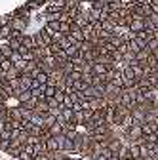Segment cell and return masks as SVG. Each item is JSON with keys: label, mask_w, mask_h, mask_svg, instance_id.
I'll return each mask as SVG.
<instances>
[{"label": "cell", "mask_w": 158, "mask_h": 160, "mask_svg": "<svg viewBox=\"0 0 158 160\" xmlns=\"http://www.w3.org/2000/svg\"><path fill=\"white\" fill-rule=\"evenodd\" d=\"M32 38H34V44H36V48H50L52 46V36L50 34H46V31L44 29H40L38 32H34L32 34Z\"/></svg>", "instance_id": "cell-1"}, {"label": "cell", "mask_w": 158, "mask_h": 160, "mask_svg": "<svg viewBox=\"0 0 158 160\" xmlns=\"http://www.w3.org/2000/svg\"><path fill=\"white\" fill-rule=\"evenodd\" d=\"M10 27H12V31H17V32L25 34V31L29 27V17H12Z\"/></svg>", "instance_id": "cell-2"}, {"label": "cell", "mask_w": 158, "mask_h": 160, "mask_svg": "<svg viewBox=\"0 0 158 160\" xmlns=\"http://www.w3.org/2000/svg\"><path fill=\"white\" fill-rule=\"evenodd\" d=\"M124 145H126V141H124L122 137H112V139H109V141H107V149H109L114 156L120 154V151H122Z\"/></svg>", "instance_id": "cell-3"}, {"label": "cell", "mask_w": 158, "mask_h": 160, "mask_svg": "<svg viewBox=\"0 0 158 160\" xmlns=\"http://www.w3.org/2000/svg\"><path fill=\"white\" fill-rule=\"evenodd\" d=\"M128 29H130V32H133V34L145 31V19H141V17H133V21L130 23Z\"/></svg>", "instance_id": "cell-4"}, {"label": "cell", "mask_w": 158, "mask_h": 160, "mask_svg": "<svg viewBox=\"0 0 158 160\" xmlns=\"http://www.w3.org/2000/svg\"><path fill=\"white\" fill-rule=\"evenodd\" d=\"M34 112H38V114H48L50 112V105H48L46 99H38V103L34 107Z\"/></svg>", "instance_id": "cell-5"}, {"label": "cell", "mask_w": 158, "mask_h": 160, "mask_svg": "<svg viewBox=\"0 0 158 160\" xmlns=\"http://www.w3.org/2000/svg\"><path fill=\"white\" fill-rule=\"evenodd\" d=\"M42 88H44V97H46V99L55 97V93H57V86H55L53 82H48V84L42 86Z\"/></svg>", "instance_id": "cell-6"}, {"label": "cell", "mask_w": 158, "mask_h": 160, "mask_svg": "<svg viewBox=\"0 0 158 160\" xmlns=\"http://www.w3.org/2000/svg\"><path fill=\"white\" fill-rule=\"evenodd\" d=\"M107 71H109V67L107 65H101V63H93V67H91V72L97 74V76H105Z\"/></svg>", "instance_id": "cell-7"}, {"label": "cell", "mask_w": 158, "mask_h": 160, "mask_svg": "<svg viewBox=\"0 0 158 160\" xmlns=\"http://www.w3.org/2000/svg\"><path fill=\"white\" fill-rule=\"evenodd\" d=\"M44 118H46V114H38V112H34L32 118H31V124H32V126H38V128H44Z\"/></svg>", "instance_id": "cell-8"}, {"label": "cell", "mask_w": 158, "mask_h": 160, "mask_svg": "<svg viewBox=\"0 0 158 160\" xmlns=\"http://www.w3.org/2000/svg\"><path fill=\"white\" fill-rule=\"evenodd\" d=\"M21 44H23L25 48H29V50H34V48H36L32 34H25V36H23V40H21Z\"/></svg>", "instance_id": "cell-9"}, {"label": "cell", "mask_w": 158, "mask_h": 160, "mask_svg": "<svg viewBox=\"0 0 158 160\" xmlns=\"http://www.w3.org/2000/svg\"><path fill=\"white\" fill-rule=\"evenodd\" d=\"M55 122H57V116H55V114H52V112H48V114H46V118H44V130H50Z\"/></svg>", "instance_id": "cell-10"}, {"label": "cell", "mask_w": 158, "mask_h": 160, "mask_svg": "<svg viewBox=\"0 0 158 160\" xmlns=\"http://www.w3.org/2000/svg\"><path fill=\"white\" fill-rule=\"evenodd\" d=\"M141 128H143V135H151V133H156V130H158V126H156L154 122H147V124H143Z\"/></svg>", "instance_id": "cell-11"}, {"label": "cell", "mask_w": 158, "mask_h": 160, "mask_svg": "<svg viewBox=\"0 0 158 160\" xmlns=\"http://www.w3.org/2000/svg\"><path fill=\"white\" fill-rule=\"evenodd\" d=\"M10 120H21V107H10Z\"/></svg>", "instance_id": "cell-12"}, {"label": "cell", "mask_w": 158, "mask_h": 160, "mask_svg": "<svg viewBox=\"0 0 158 160\" xmlns=\"http://www.w3.org/2000/svg\"><path fill=\"white\" fill-rule=\"evenodd\" d=\"M0 120H2L4 124L10 122V107H8V105H4L2 109H0Z\"/></svg>", "instance_id": "cell-13"}, {"label": "cell", "mask_w": 158, "mask_h": 160, "mask_svg": "<svg viewBox=\"0 0 158 160\" xmlns=\"http://www.w3.org/2000/svg\"><path fill=\"white\" fill-rule=\"evenodd\" d=\"M130 158H141V152H139V145L135 143H130Z\"/></svg>", "instance_id": "cell-14"}, {"label": "cell", "mask_w": 158, "mask_h": 160, "mask_svg": "<svg viewBox=\"0 0 158 160\" xmlns=\"http://www.w3.org/2000/svg\"><path fill=\"white\" fill-rule=\"evenodd\" d=\"M0 53H2V59H10L13 52H12V48H10V46H8L6 42H4L2 46H0Z\"/></svg>", "instance_id": "cell-15"}, {"label": "cell", "mask_w": 158, "mask_h": 160, "mask_svg": "<svg viewBox=\"0 0 158 160\" xmlns=\"http://www.w3.org/2000/svg\"><path fill=\"white\" fill-rule=\"evenodd\" d=\"M128 48H130V53H133V55H137L139 52H143L139 46H137V42H135V38H131L130 42H128Z\"/></svg>", "instance_id": "cell-16"}, {"label": "cell", "mask_w": 158, "mask_h": 160, "mask_svg": "<svg viewBox=\"0 0 158 160\" xmlns=\"http://www.w3.org/2000/svg\"><path fill=\"white\" fill-rule=\"evenodd\" d=\"M34 80H36V82L40 84V86H46V84L50 82V74H46V72H40V74H38Z\"/></svg>", "instance_id": "cell-17"}, {"label": "cell", "mask_w": 158, "mask_h": 160, "mask_svg": "<svg viewBox=\"0 0 158 160\" xmlns=\"http://www.w3.org/2000/svg\"><path fill=\"white\" fill-rule=\"evenodd\" d=\"M156 65H158V57H156L154 53H151V55L147 57V63H145V67H151V69H156Z\"/></svg>", "instance_id": "cell-18"}, {"label": "cell", "mask_w": 158, "mask_h": 160, "mask_svg": "<svg viewBox=\"0 0 158 160\" xmlns=\"http://www.w3.org/2000/svg\"><path fill=\"white\" fill-rule=\"evenodd\" d=\"M156 50H158V38H151L149 44H147V52L149 53H154Z\"/></svg>", "instance_id": "cell-19"}, {"label": "cell", "mask_w": 158, "mask_h": 160, "mask_svg": "<svg viewBox=\"0 0 158 160\" xmlns=\"http://www.w3.org/2000/svg\"><path fill=\"white\" fill-rule=\"evenodd\" d=\"M6 44H8V46L12 48V52H19V48H21V46H23V44H21V42H19V40H15V38H10V40H8V42H6Z\"/></svg>", "instance_id": "cell-20"}, {"label": "cell", "mask_w": 158, "mask_h": 160, "mask_svg": "<svg viewBox=\"0 0 158 160\" xmlns=\"http://www.w3.org/2000/svg\"><path fill=\"white\" fill-rule=\"evenodd\" d=\"M31 99H32V93L31 92H23V93H19L17 103H27V101H31Z\"/></svg>", "instance_id": "cell-21"}, {"label": "cell", "mask_w": 158, "mask_h": 160, "mask_svg": "<svg viewBox=\"0 0 158 160\" xmlns=\"http://www.w3.org/2000/svg\"><path fill=\"white\" fill-rule=\"evenodd\" d=\"M0 69H2L4 72H8V71L13 69V63L10 61V59H2V61H0Z\"/></svg>", "instance_id": "cell-22"}, {"label": "cell", "mask_w": 158, "mask_h": 160, "mask_svg": "<svg viewBox=\"0 0 158 160\" xmlns=\"http://www.w3.org/2000/svg\"><path fill=\"white\" fill-rule=\"evenodd\" d=\"M67 78H69L71 82L74 84V82H78V80H82V72H80V71H72V72H71Z\"/></svg>", "instance_id": "cell-23"}, {"label": "cell", "mask_w": 158, "mask_h": 160, "mask_svg": "<svg viewBox=\"0 0 158 160\" xmlns=\"http://www.w3.org/2000/svg\"><path fill=\"white\" fill-rule=\"evenodd\" d=\"M31 93H32L34 99H46V97H44V88H42V86L36 88V90H31Z\"/></svg>", "instance_id": "cell-24"}, {"label": "cell", "mask_w": 158, "mask_h": 160, "mask_svg": "<svg viewBox=\"0 0 158 160\" xmlns=\"http://www.w3.org/2000/svg\"><path fill=\"white\" fill-rule=\"evenodd\" d=\"M59 46H61V50H69V48H71V46H74V44H72V40H71L69 36H65L61 42H59Z\"/></svg>", "instance_id": "cell-25"}, {"label": "cell", "mask_w": 158, "mask_h": 160, "mask_svg": "<svg viewBox=\"0 0 158 160\" xmlns=\"http://www.w3.org/2000/svg\"><path fill=\"white\" fill-rule=\"evenodd\" d=\"M118 158H122V160L130 158V143H126V145L122 147V151H120V154H118Z\"/></svg>", "instance_id": "cell-26"}, {"label": "cell", "mask_w": 158, "mask_h": 160, "mask_svg": "<svg viewBox=\"0 0 158 160\" xmlns=\"http://www.w3.org/2000/svg\"><path fill=\"white\" fill-rule=\"evenodd\" d=\"M86 88H88V84H84L82 80H78V82H74V84H72V90H74V92H84Z\"/></svg>", "instance_id": "cell-27"}, {"label": "cell", "mask_w": 158, "mask_h": 160, "mask_svg": "<svg viewBox=\"0 0 158 160\" xmlns=\"http://www.w3.org/2000/svg\"><path fill=\"white\" fill-rule=\"evenodd\" d=\"M0 141H12V132L10 130H2L0 132Z\"/></svg>", "instance_id": "cell-28"}, {"label": "cell", "mask_w": 158, "mask_h": 160, "mask_svg": "<svg viewBox=\"0 0 158 160\" xmlns=\"http://www.w3.org/2000/svg\"><path fill=\"white\" fill-rule=\"evenodd\" d=\"M10 147H12V141H0V151L2 152H8Z\"/></svg>", "instance_id": "cell-29"}, {"label": "cell", "mask_w": 158, "mask_h": 160, "mask_svg": "<svg viewBox=\"0 0 158 160\" xmlns=\"http://www.w3.org/2000/svg\"><path fill=\"white\" fill-rule=\"evenodd\" d=\"M10 61H12L13 65H15L17 61H21V55H19V52H13V53H12V57H10Z\"/></svg>", "instance_id": "cell-30"}, {"label": "cell", "mask_w": 158, "mask_h": 160, "mask_svg": "<svg viewBox=\"0 0 158 160\" xmlns=\"http://www.w3.org/2000/svg\"><path fill=\"white\" fill-rule=\"evenodd\" d=\"M147 21H149V23H152V25H154V27L158 29V15H154V13H152V15H151V17L147 19Z\"/></svg>", "instance_id": "cell-31"}, {"label": "cell", "mask_w": 158, "mask_h": 160, "mask_svg": "<svg viewBox=\"0 0 158 160\" xmlns=\"http://www.w3.org/2000/svg\"><path fill=\"white\" fill-rule=\"evenodd\" d=\"M65 97H67V95H65L63 92H59V90H57V93H55V99H57L59 103H63V99H65Z\"/></svg>", "instance_id": "cell-32"}, {"label": "cell", "mask_w": 158, "mask_h": 160, "mask_svg": "<svg viewBox=\"0 0 158 160\" xmlns=\"http://www.w3.org/2000/svg\"><path fill=\"white\" fill-rule=\"evenodd\" d=\"M149 6H158V0H149Z\"/></svg>", "instance_id": "cell-33"}, {"label": "cell", "mask_w": 158, "mask_h": 160, "mask_svg": "<svg viewBox=\"0 0 158 160\" xmlns=\"http://www.w3.org/2000/svg\"><path fill=\"white\" fill-rule=\"evenodd\" d=\"M103 2H105V4H109V6H111V4H112V2H114V0H103Z\"/></svg>", "instance_id": "cell-34"}, {"label": "cell", "mask_w": 158, "mask_h": 160, "mask_svg": "<svg viewBox=\"0 0 158 160\" xmlns=\"http://www.w3.org/2000/svg\"><path fill=\"white\" fill-rule=\"evenodd\" d=\"M4 130V122H2V120H0V132H2Z\"/></svg>", "instance_id": "cell-35"}, {"label": "cell", "mask_w": 158, "mask_h": 160, "mask_svg": "<svg viewBox=\"0 0 158 160\" xmlns=\"http://www.w3.org/2000/svg\"><path fill=\"white\" fill-rule=\"evenodd\" d=\"M88 2H90V4H93V2H97V0H88Z\"/></svg>", "instance_id": "cell-36"}, {"label": "cell", "mask_w": 158, "mask_h": 160, "mask_svg": "<svg viewBox=\"0 0 158 160\" xmlns=\"http://www.w3.org/2000/svg\"><path fill=\"white\" fill-rule=\"evenodd\" d=\"M0 61H2V53H0Z\"/></svg>", "instance_id": "cell-37"}, {"label": "cell", "mask_w": 158, "mask_h": 160, "mask_svg": "<svg viewBox=\"0 0 158 160\" xmlns=\"http://www.w3.org/2000/svg\"><path fill=\"white\" fill-rule=\"evenodd\" d=\"M156 135H158V130H156Z\"/></svg>", "instance_id": "cell-38"}, {"label": "cell", "mask_w": 158, "mask_h": 160, "mask_svg": "<svg viewBox=\"0 0 158 160\" xmlns=\"http://www.w3.org/2000/svg\"><path fill=\"white\" fill-rule=\"evenodd\" d=\"M156 160H158V158H156Z\"/></svg>", "instance_id": "cell-39"}]
</instances>
